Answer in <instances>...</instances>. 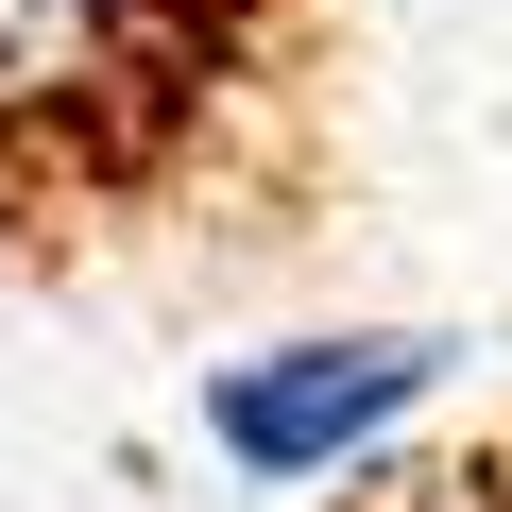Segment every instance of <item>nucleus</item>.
Listing matches in <instances>:
<instances>
[{"mask_svg":"<svg viewBox=\"0 0 512 512\" xmlns=\"http://www.w3.org/2000/svg\"><path fill=\"white\" fill-rule=\"evenodd\" d=\"M444 325H308V342H256V359H205V444L239 461V478H342V461H376L427 393H444Z\"/></svg>","mask_w":512,"mask_h":512,"instance_id":"f257e3e1","label":"nucleus"},{"mask_svg":"<svg viewBox=\"0 0 512 512\" xmlns=\"http://www.w3.org/2000/svg\"><path fill=\"white\" fill-rule=\"evenodd\" d=\"M137 52V0H0V120H69Z\"/></svg>","mask_w":512,"mask_h":512,"instance_id":"f03ea898","label":"nucleus"}]
</instances>
